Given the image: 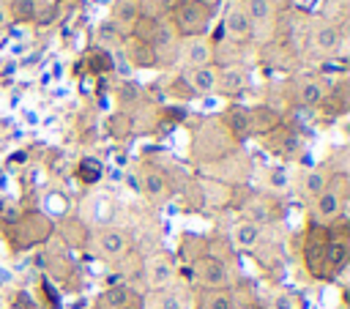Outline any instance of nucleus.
Here are the masks:
<instances>
[{
	"label": "nucleus",
	"mask_w": 350,
	"mask_h": 309,
	"mask_svg": "<svg viewBox=\"0 0 350 309\" xmlns=\"http://www.w3.org/2000/svg\"><path fill=\"white\" fill-rule=\"evenodd\" d=\"M170 11H172L175 30L180 36H186V38L202 36L208 30V25H211V16H213V11L208 5H202V3H197V0H178Z\"/></svg>",
	"instance_id": "nucleus-1"
},
{
	"label": "nucleus",
	"mask_w": 350,
	"mask_h": 309,
	"mask_svg": "<svg viewBox=\"0 0 350 309\" xmlns=\"http://www.w3.org/2000/svg\"><path fill=\"white\" fill-rule=\"evenodd\" d=\"M131 33H134V38L145 41V44L153 46V49L170 44V38H172V30H170L159 16H139Z\"/></svg>",
	"instance_id": "nucleus-2"
},
{
	"label": "nucleus",
	"mask_w": 350,
	"mask_h": 309,
	"mask_svg": "<svg viewBox=\"0 0 350 309\" xmlns=\"http://www.w3.org/2000/svg\"><path fill=\"white\" fill-rule=\"evenodd\" d=\"M194 273L211 290H224L230 284V271L219 257H200L194 263Z\"/></svg>",
	"instance_id": "nucleus-3"
},
{
	"label": "nucleus",
	"mask_w": 350,
	"mask_h": 309,
	"mask_svg": "<svg viewBox=\"0 0 350 309\" xmlns=\"http://www.w3.org/2000/svg\"><path fill=\"white\" fill-rule=\"evenodd\" d=\"M172 276H175V265H172L170 257L156 254V257H150V260L145 263V282H148L150 290L167 287V284L172 282Z\"/></svg>",
	"instance_id": "nucleus-4"
},
{
	"label": "nucleus",
	"mask_w": 350,
	"mask_h": 309,
	"mask_svg": "<svg viewBox=\"0 0 350 309\" xmlns=\"http://www.w3.org/2000/svg\"><path fill=\"white\" fill-rule=\"evenodd\" d=\"M252 22L243 11V5H230L227 8V16H224V33L232 38V41H249L252 38Z\"/></svg>",
	"instance_id": "nucleus-5"
},
{
	"label": "nucleus",
	"mask_w": 350,
	"mask_h": 309,
	"mask_svg": "<svg viewBox=\"0 0 350 309\" xmlns=\"http://www.w3.org/2000/svg\"><path fill=\"white\" fill-rule=\"evenodd\" d=\"M211 57H213V49L211 44L202 38V36H194L186 41L183 46V60L189 68H197V66H211Z\"/></svg>",
	"instance_id": "nucleus-6"
},
{
	"label": "nucleus",
	"mask_w": 350,
	"mask_h": 309,
	"mask_svg": "<svg viewBox=\"0 0 350 309\" xmlns=\"http://www.w3.org/2000/svg\"><path fill=\"white\" fill-rule=\"evenodd\" d=\"M139 0H118L115 3V14H112V22L120 33H131L137 19H139Z\"/></svg>",
	"instance_id": "nucleus-7"
},
{
	"label": "nucleus",
	"mask_w": 350,
	"mask_h": 309,
	"mask_svg": "<svg viewBox=\"0 0 350 309\" xmlns=\"http://www.w3.org/2000/svg\"><path fill=\"white\" fill-rule=\"evenodd\" d=\"M216 77H219V71L213 66H197V68H189V74H186L189 88L197 93H211L216 88Z\"/></svg>",
	"instance_id": "nucleus-8"
},
{
	"label": "nucleus",
	"mask_w": 350,
	"mask_h": 309,
	"mask_svg": "<svg viewBox=\"0 0 350 309\" xmlns=\"http://www.w3.org/2000/svg\"><path fill=\"white\" fill-rule=\"evenodd\" d=\"M246 82H249V74H246V68H241V66H227V68H221L219 77H216V85H221L227 93L243 90Z\"/></svg>",
	"instance_id": "nucleus-9"
},
{
	"label": "nucleus",
	"mask_w": 350,
	"mask_h": 309,
	"mask_svg": "<svg viewBox=\"0 0 350 309\" xmlns=\"http://www.w3.org/2000/svg\"><path fill=\"white\" fill-rule=\"evenodd\" d=\"M98 249L104 257H120L126 252V235L118 232V230H101L98 238H96Z\"/></svg>",
	"instance_id": "nucleus-10"
},
{
	"label": "nucleus",
	"mask_w": 350,
	"mask_h": 309,
	"mask_svg": "<svg viewBox=\"0 0 350 309\" xmlns=\"http://www.w3.org/2000/svg\"><path fill=\"white\" fill-rule=\"evenodd\" d=\"M101 301H104V306H109V309H134L131 304L137 301V295H134L126 284H112V287L104 290Z\"/></svg>",
	"instance_id": "nucleus-11"
},
{
	"label": "nucleus",
	"mask_w": 350,
	"mask_h": 309,
	"mask_svg": "<svg viewBox=\"0 0 350 309\" xmlns=\"http://www.w3.org/2000/svg\"><path fill=\"white\" fill-rule=\"evenodd\" d=\"M339 44H342V36H339V30H336L334 25H320V27L314 30V49H317V52L331 55V52L339 49Z\"/></svg>",
	"instance_id": "nucleus-12"
},
{
	"label": "nucleus",
	"mask_w": 350,
	"mask_h": 309,
	"mask_svg": "<svg viewBox=\"0 0 350 309\" xmlns=\"http://www.w3.org/2000/svg\"><path fill=\"white\" fill-rule=\"evenodd\" d=\"M314 211H317V216L320 219H336L339 216V211H342V197L339 194H334L331 189H325V191H320L317 194V202H314Z\"/></svg>",
	"instance_id": "nucleus-13"
},
{
	"label": "nucleus",
	"mask_w": 350,
	"mask_h": 309,
	"mask_svg": "<svg viewBox=\"0 0 350 309\" xmlns=\"http://www.w3.org/2000/svg\"><path fill=\"white\" fill-rule=\"evenodd\" d=\"M139 186H142V191H145L148 197H153V200H161V197L167 194V189H170V186H167V178H164L159 170H153V167L142 172V183H139Z\"/></svg>",
	"instance_id": "nucleus-14"
},
{
	"label": "nucleus",
	"mask_w": 350,
	"mask_h": 309,
	"mask_svg": "<svg viewBox=\"0 0 350 309\" xmlns=\"http://www.w3.org/2000/svg\"><path fill=\"white\" fill-rule=\"evenodd\" d=\"M243 11H246L252 27H254V25H268L271 16H273L271 0H246V3H243Z\"/></svg>",
	"instance_id": "nucleus-15"
},
{
	"label": "nucleus",
	"mask_w": 350,
	"mask_h": 309,
	"mask_svg": "<svg viewBox=\"0 0 350 309\" xmlns=\"http://www.w3.org/2000/svg\"><path fill=\"white\" fill-rule=\"evenodd\" d=\"M323 263L328 271H339L347 263V243L345 241H328L323 252Z\"/></svg>",
	"instance_id": "nucleus-16"
},
{
	"label": "nucleus",
	"mask_w": 350,
	"mask_h": 309,
	"mask_svg": "<svg viewBox=\"0 0 350 309\" xmlns=\"http://www.w3.org/2000/svg\"><path fill=\"white\" fill-rule=\"evenodd\" d=\"M298 101L306 104V107L323 104V101H325V88H323V82H317V79L301 82V88H298Z\"/></svg>",
	"instance_id": "nucleus-17"
},
{
	"label": "nucleus",
	"mask_w": 350,
	"mask_h": 309,
	"mask_svg": "<svg viewBox=\"0 0 350 309\" xmlns=\"http://www.w3.org/2000/svg\"><path fill=\"white\" fill-rule=\"evenodd\" d=\"M232 241L241 246V249H252L257 241H260V227L254 221H238L232 227Z\"/></svg>",
	"instance_id": "nucleus-18"
},
{
	"label": "nucleus",
	"mask_w": 350,
	"mask_h": 309,
	"mask_svg": "<svg viewBox=\"0 0 350 309\" xmlns=\"http://www.w3.org/2000/svg\"><path fill=\"white\" fill-rule=\"evenodd\" d=\"M8 14L16 22H36L41 14V0H14Z\"/></svg>",
	"instance_id": "nucleus-19"
},
{
	"label": "nucleus",
	"mask_w": 350,
	"mask_h": 309,
	"mask_svg": "<svg viewBox=\"0 0 350 309\" xmlns=\"http://www.w3.org/2000/svg\"><path fill=\"white\" fill-rule=\"evenodd\" d=\"M129 60L137 63V66H153V63H156V49L148 46L145 41L134 38V41L129 44Z\"/></svg>",
	"instance_id": "nucleus-20"
},
{
	"label": "nucleus",
	"mask_w": 350,
	"mask_h": 309,
	"mask_svg": "<svg viewBox=\"0 0 350 309\" xmlns=\"http://www.w3.org/2000/svg\"><path fill=\"white\" fill-rule=\"evenodd\" d=\"M325 189H328V178H325V172H320V170L306 172V178H304V194L317 197V194L325 191Z\"/></svg>",
	"instance_id": "nucleus-21"
},
{
	"label": "nucleus",
	"mask_w": 350,
	"mask_h": 309,
	"mask_svg": "<svg viewBox=\"0 0 350 309\" xmlns=\"http://www.w3.org/2000/svg\"><path fill=\"white\" fill-rule=\"evenodd\" d=\"M230 126H232L235 134H246L252 129V112L249 109H241V107L230 109Z\"/></svg>",
	"instance_id": "nucleus-22"
},
{
	"label": "nucleus",
	"mask_w": 350,
	"mask_h": 309,
	"mask_svg": "<svg viewBox=\"0 0 350 309\" xmlns=\"http://www.w3.org/2000/svg\"><path fill=\"white\" fill-rule=\"evenodd\" d=\"M205 309H232V301L227 293L221 290H213L208 298H205Z\"/></svg>",
	"instance_id": "nucleus-23"
},
{
	"label": "nucleus",
	"mask_w": 350,
	"mask_h": 309,
	"mask_svg": "<svg viewBox=\"0 0 350 309\" xmlns=\"http://www.w3.org/2000/svg\"><path fill=\"white\" fill-rule=\"evenodd\" d=\"M98 172H101V167L96 164V159H85V161L79 164V178L88 180V183H93V180L98 178Z\"/></svg>",
	"instance_id": "nucleus-24"
},
{
	"label": "nucleus",
	"mask_w": 350,
	"mask_h": 309,
	"mask_svg": "<svg viewBox=\"0 0 350 309\" xmlns=\"http://www.w3.org/2000/svg\"><path fill=\"white\" fill-rule=\"evenodd\" d=\"M249 216L254 219V224H257V221H265V219H268V208H265L262 202H254V205L249 208Z\"/></svg>",
	"instance_id": "nucleus-25"
},
{
	"label": "nucleus",
	"mask_w": 350,
	"mask_h": 309,
	"mask_svg": "<svg viewBox=\"0 0 350 309\" xmlns=\"http://www.w3.org/2000/svg\"><path fill=\"white\" fill-rule=\"evenodd\" d=\"M159 304H161V309H180V298L175 293H164Z\"/></svg>",
	"instance_id": "nucleus-26"
},
{
	"label": "nucleus",
	"mask_w": 350,
	"mask_h": 309,
	"mask_svg": "<svg viewBox=\"0 0 350 309\" xmlns=\"http://www.w3.org/2000/svg\"><path fill=\"white\" fill-rule=\"evenodd\" d=\"M273 309H295V306H293V298H290L287 293H279V295L273 298Z\"/></svg>",
	"instance_id": "nucleus-27"
},
{
	"label": "nucleus",
	"mask_w": 350,
	"mask_h": 309,
	"mask_svg": "<svg viewBox=\"0 0 350 309\" xmlns=\"http://www.w3.org/2000/svg\"><path fill=\"white\" fill-rule=\"evenodd\" d=\"M271 183H273L276 189H282V186L287 183V175H284L282 170H273V175H271Z\"/></svg>",
	"instance_id": "nucleus-28"
},
{
	"label": "nucleus",
	"mask_w": 350,
	"mask_h": 309,
	"mask_svg": "<svg viewBox=\"0 0 350 309\" xmlns=\"http://www.w3.org/2000/svg\"><path fill=\"white\" fill-rule=\"evenodd\" d=\"M8 22H11V14H8V8H3V5H0V27H5Z\"/></svg>",
	"instance_id": "nucleus-29"
},
{
	"label": "nucleus",
	"mask_w": 350,
	"mask_h": 309,
	"mask_svg": "<svg viewBox=\"0 0 350 309\" xmlns=\"http://www.w3.org/2000/svg\"><path fill=\"white\" fill-rule=\"evenodd\" d=\"M197 3H202V5H208V8H211V5L216 3V0H197Z\"/></svg>",
	"instance_id": "nucleus-30"
}]
</instances>
